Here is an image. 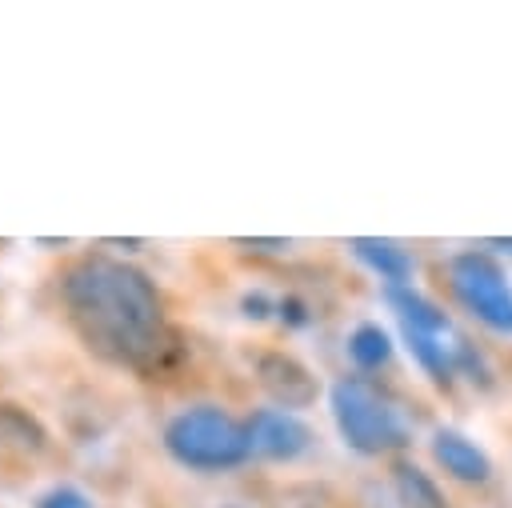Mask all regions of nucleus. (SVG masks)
<instances>
[{
	"mask_svg": "<svg viewBox=\"0 0 512 508\" xmlns=\"http://www.w3.org/2000/svg\"><path fill=\"white\" fill-rule=\"evenodd\" d=\"M60 296L76 336L96 356L132 368L160 364L168 348L164 308L140 268L108 256H84L64 272Z\"/></svg>",
	"mask_w": 512,
	"mask_h": 508,
	"instance_id": "obj_1",
	"label": "nucleus"
},
{
	"mask_svg": "<svg viewBox=\"0 0 512 508\" xmlns=\"http://www.w3.org/2000/svg\"><path fill=\"white\" fill-rule=\"evenodd\" d=\"M332 416H336L344 444L364 452V456L396 452L408 444V428H404L400 412L392 408V400L360 376L332 384Z\"/></svg>",
	"mask_w": 512,
	"mask_h": 508,
	"instance_id": "obj_2",
	"label": "nucleus"
},
{
	"mask_svg": "<svg viewBox=\"0 0 512 508\" xmlns=\"http://www.w3.org/2000/svg\"><path fill=\"white\" fill-rule=\"evenodd\" d=\"M164 448L184 468L220 472V468H232L248 456V432L228 412H220L212 404H200V408H188V412L168 420Z\"/></svg>",
	"mask_w": 512,
	"mask_h": 508,
	"instance_id": "obj_3",
	"label": "nucleus"
},
{
	"mask_svg": "<svg viewBox=\"0 0 512 508\" xmlns=\"http://www.w3.org/2000/svg\"><path fill=\"white\" fill-rule=\"evenodd\" d=\"M452 296L492 332H512V288L488 252H456L448 260Z\"/></svg>",
	"mask_w": 512,
	"mask_h": 508,
	"instance_id": "obj_4",
	"label": "nucleus"
},
{
	"mask_svg": "<svg viewBox=\"0 0 512 508\" xmlns=\"http://www.w3.org/2000/svg\"><path fill=\"white\" fill-rule=\"evenodd\" d=\"M256 384L280 408H308L320 396L316 376L288 352H260L256 356Z\"/></svg>",
	"mask_w": 512,
	"mask_h": 508,
	"instance_id": "obj_5",
	"label": "nucleus"
},
{
	"mask_svg": "<svg viewBox=\"0 0 512 508\" xmlns=\"http://www.w3.org/2000/svg\"><path fill=\"white\" fill-rule=\"evenodd\" d=\"M244 432H248V452L264 456V460H296L312 444V428L304 420H296L292 412H276V408L256 412L244 424Z\"/></svg>",
	"mask_w": 512,
	"mask_h": 508,
	"instance_id": "obj_6",
	"label": "nucleus"
},
{
	"mask_svg": "<svg viewBox=\"0 0 512 508\" xmlns=\"http://www.w3.org/2000/svg\"><path fill=\"white\" fill-rule=\"evenodd\" d=\"M432 456H436V464H440L452 480H460V484H484V480L492 476V460H488L468 436H460V432L440 428V432L432 436Z\"/></svg>",
	"mask_w": 512,
	"mask_h": 508,
	"instance_id": "obj_7",
	"label": "nucleus"
},
{
	"mask_svg": "<svg viewBox=\"0 0 512 508\" xmlns=\"http://www.w3.org/2000/svg\"><path fill=\"white\" fill-rule=\"evenodd\" d=\"M372 272H380V280H388L392 288H400L408 276H412V256L400 248V244H392V240H376V236H356L352 244H348Z\"/></svg>",
	"mask_w": 512,
	"mask_h": 508,
	"instance_id": "obj_8",
	"label": "nucleus"
},
{
	"mask_svg": "<svg viewBox=\"0 0 512 508\" xmlns=\"http://www.w3.org/2000/svg\"><path fill=\"white\" fill-rule=\"evenodd\" d=\"M388 304L396 308V316H400V324L404 328H416V332H432V336H444L448 332V316L432 304V300H424L420 292H412V288H388Z\"/></svg>",
	"mask_w": 512,
	"mask_h": 508,
	"instance_id": "obj_9",
	"label": "nucleus"
},
{
	"mask_svg": "<svg viewBox=\"0 0 512 508\" xmlns=\"http://www.w3.org/2000/svg\"><path fill=\"white\" fill-rule=\"evenodd\" d=\"M0 444L36 456V452L48 448V432H44L40 420L28 416L24 408H16V404H0Z\"/></svg>",
	"mask_w": 512,
	"mask_h": 508,
	"instance_id": "obj_10",
	"label": "nucleus"
},
{
	"mask_svg": "<svg viewBox=\"0 0 512 508\" xmlns=\"http://www.w3.org/2000/svg\"><path fill=\"white\" fill-rule=\"evenodd\" d=\"M348 356L360 364V368H380L388 364L392 356V340L380 324H360L352 336H348Z\"/></svg>",
	"mask_w": 512,
	"mask_h": 508,
	"instance_id": "obj_11",
	"label": "nucleus"
},
{
	"mask_svg": "<svg viewBox=\"0 0 512 508\" xmlns=\"http://www.w3.org/2000/svg\"><path fill=\"white\" fill-rule=\"evenodd\" d=\"M392 484L400 488V496H404L408 508H440V492H436V484H432L416 464H396Z\"/></svg>",
	"mask_w": 512,
	"mask_h": 508,
	"instance_id": "obj_12",
	"label": "nucleus"
},
{
	"mask_svg": "<svg viewBox=\"0 0 512 508\" xmlns=\"http://www.w3.org/2000/svg\"><path fill=\"white\" fill-rule=\"evenodd\" d=\"M404 336H408V348L416 352V360H420L436 380H444V376H448V352H444L440 336H432V332H416V328H404Z\"/></svg>",
	"mask_w": 512,
	"mask_h": 508,
	"instance_id": "obj_13",
	"label": "nucleus"
},
{
	"mask_svg": "<svg viewBox=\"0 0 512 508\" xmlns=\"http://www.w3.org/2000/svg\"><path fill=\"white\" fill-rule=\"evenodd\" d=\"M360 500H364V508H408L404 496H400V488H396L392 480H388V484L368 480V484L360 488Z\"/></svg>",
	"mask_w": 512,
	"mask_h": 508,
	"instance_id": "obj_14",
	"label": "nucleus"
},
{
	"mask_svg": "<svg viewBox=\"0 0 512 508\" xmlns=\"http://www.w3.org/2000/svg\"><path fill=\"white\" fill-rule=\"evenodd\" d=\"M40 508H92L76 488H52L44 500H40Z\"/></svg>",
	"mask_w": 512,
	"mask_h": 508,
	"instance_id": "obj_15",
	"label": "nucleus"
},
{
	"mask_svg": "<svg viewBox=\"0 0 512 508\" xmlns=\"http://www.w3.org/2000/svg\"><path fill=\"white\" fill-rule=\"evenodd\" d=\"M244 316H252V320H264V316H268V296H264V292H252V296H244Z\"/></svg>",
	"mask_w": 512,
	"mask_h": 508,
	"instance_id": "obj_16",
	"label": "nucleus"
},
{
	"mask_svg": "<svg viewBox=\"0 0 512 508\" xmlns=\"http://www.w3.org/2000/svg\"><path fill=\"white\" fill-rule=\"evenodd\" d=\"M240 248H256V252H280L288 248V240H236Z\"/></svg>",
	"mask_w": 512,
	"mask_h": 508,
	"instance_id": "obj_17",
	"label": "nucleus"
},
{
	"mask_svg": "<svg viewBox=\"0 0 512 508\" xmlns=\"http://www.w3.org/2000/svg\"><path fill=\"white\" fill-rule=\"evenodd\" d=\"M280 312L288 316V324H304V320H308V316H304V304H300V300H292V296L280 304Z\"/></svg>",
	"mask_w": 512,
	"mask_h": 508,
	"instance_id": "obj_18",
	"label": "nucleus"
},
{
	"mask_svg": "<svg viewBox=\"0 0 512 508\" xmlns=\"http://www.w3.org/2000/svg\"><path fill=\"white\" fill-rule=\"evenodd\" d=\"M104 244H112V248H124V252H136L144 240H104Z\"/></svg>",
	"mask_w": 512,
	"mask_h": 508,
	"instance_id": "obj_19",
	"label": "nucleus"
},
{
	"mask_svg": "<svg viewBox=\"0 0 512 508\" xmlns=\"http://www.w3.org/2000/svg\"><path fill=\"white\" fill-rule=\"evenodd\" d=\"M492 248H508L512 252V240H492Z\"/></svg>",
	"mask_w": 512,
	"mask_h": 508,
	"instance_id": "obj_20",
	"label": "nucleus"
}]
</instances>
